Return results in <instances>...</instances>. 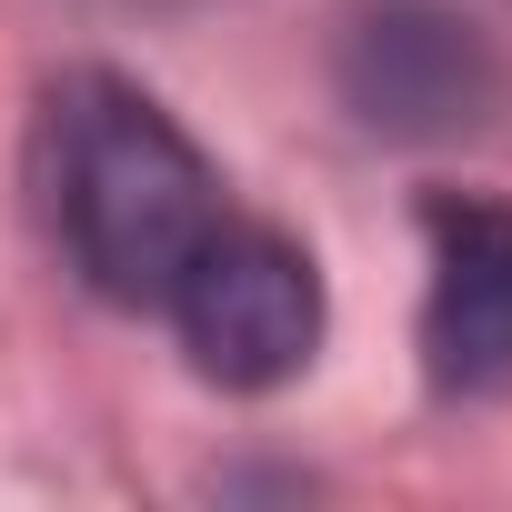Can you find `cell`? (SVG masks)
<instances>
[{
  "mask_svg": "<svg viewBox=\"0 0 512 512\" xmlns=\"http://www.w3.org/2000/svg\"><path fill=\"white\" fill-rule=\"evenodd\" d=\"M31 201L51 251L121 312H161L181 262L211 241L221 171L201 141L121 71H61L31 111Z\"/></svg>",
  "mask_w": 512,
  "mask_h": 512,
  "instance_id": "1",
  "label": "cell"
},
{
  "mask_svg": "<svg viewBox=\"0 0 512 512\" xmlns=\"http://www.w3.org/2000/svg\"><path fill=\"white\" fill-rule=\"evenodd\" d=\"M161 312H171L191 372L221 382V392H282L322 352V272H312V251L292 231H272V221H241V211L211 221V241L181 262Z\"/></svg>",
  "mask_w": 512,
  "mask_h": 512,
  "instance_id": "2",
  "label": "cell"
},
{
  "mask_svg": "<svg viewBox=\"0 0 512 512\" xmlns=\"http://www.w3.org/2000/svg\"><path fill=\"white\" fill-rule=\"evenodd\" d=\"M332 91L382 141H452L502 101V61L442 0H362L332 41Z\"/></svg>",
  "mask_w": 512,
  "mask_h": 512,
  "instance_id": "3",
  "label": "cell"
},
{
  "mask_svg": "<svg viewBox=\"0 0 512 512\" xmlns=\"http://www.w3.org/2000/svg\"><path fill=\"white\" fill-rule=\"evenodd\" d=\"M432 282H422V372L452 402L512 392V201L432 191L422 201Z\"/></svg>",
  "mask_w": 512,
  "mask_h": 512,
  "instance_id": "4",
  "label": "cell"
},
{
  "mask_svg": "<svg viewBox=\"0 0 512 512\" xmlns=\"http://www.w3.org/2000/svg\"><path fill=\"white\" fill-rule=\"evenodd\" d=\"M101 11H181V0H101Z\"/></svg>",
  "mask_w": 512,
  "mask_h": 512,
  "instance_id": "5",
  "label": "cell"
}]
</instances>
